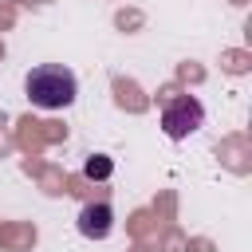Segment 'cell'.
<instances>
[{"label":"cell","mask_w":252,"mask_h":252,"mask_svg":"<svg viewBox=\"0 0 252 252\" xmlns=\"http://www.w3.org/2000/svg\"><path fill=\"white\" fill-rule=\"evenodd\" d=\"M106 173H110V161H102V158H98V161H94V158L87 161V177H106Z\"/></svg>","instance_id":"4"},{"label":"cell","mask_w":252,"mask_h":252,"mask_svg":"<svg viewBox=\"0 0 252 252\" xmlns=\"http://www.w3.org/2000/svg\"><path fill=\"white\" fill-rule=\"evenodd\" d=\"M24 94H28V102L39 106V110H67V106L75 102V94H79V79H75V71L63 67V63H39V67L28 71Z\"/></svg>","instance_id":"1"},{"label":"cell","mask_w":252,"mask_h":252,"mask_svg":"<svg viewBox=\"0 0 252 252\" xmlns=\"http://www.w3.org/2000/svg\"><path fill=\"white\" fill-rule=\"evenodd\" d=\"M79 232L87 240H106L114 232V209L106 201H94V205H83L79 209Z\"/></svg>","instance_id":"3"},{"label":"cell","mask_w":252,"mask_h":252,"mask_svg":"<svg viewBox=\"0 0 252 252\" xmlns=\"http://www.w3.org/2000/svg\"><path fill=\"white\" fill-rule=\"evenodd\" d=\"M205 126V106L193 98V94H173L165 106H161V130L169 142H185L189 134H197Z\"/></svg>","instance_id":"2"}]
</instances>
